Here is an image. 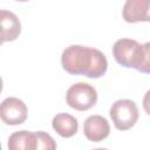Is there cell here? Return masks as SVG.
<instances>
[{
    "label": "cell",
    "instance_id": "1",
    "mask_svg": "<svg viewBox=\"0 0 150 150\" xmlns=\"http://www.w3.org/2000/svg\"><path fill=\"white\" fill-rule=\"evenodd\" d=\"M62 68L71 75H83L89 79L102 77L108 69L105 55L91 47L71 45L61 55Z\"/></svg>",
    "mask_w": 150,
    "mask_h": 150
},
{
    "label": "cell",
    "instance_id": "2",
    "mask_svg": "<svg viewBox=\"0 0 150 150\" xmlns=\"http://www.w3.org/2000/svg\"><path fill=\"white\" fill-rule=\"evenodd\" d=\"M66 101L70 108L79 111H86L96 104L97 91L89 83L77 82L68 88Z\"/></svg>",
    "mask_w": 150,
    "mask_h": 150
},
{
    "label": "cell",
    "instance_id": "3",
    "mask_svg": "<svg viewBox=\"0 0 150 150\" xmlns=\"http://www.w3.org/2000/svg\"><path fill=\"white\" fill-rule=\"evenodd\" d=\"M112 55L118 64L137 69L142 57V45L132 39H120L112 46Z\"/></svg>",
    "mask_w": 150,
    "mask_h": 150
},
{
    "label": "cell",
    "instance_id": "4",
    "mask_svg": "<svg viewBox=\"0 0 150 150\" xmlns=\"http://www.w3.org/2000/svg\"><path fill=\"white\" fill-rule=\"evenodd\" d=\"M109 115L115 128L123 131L136 124L138 120V109L132 100H117L112 103Z\"/></svg>",
    "mask_w": 150,
    "mask_h": 150
},
{
    "label": "cell",
    "instance_id": "5",
    "mask_svg": "<svg viewBox=\"0 0 150 150\" xmlns=\"http://www.w3.org/2000/svg\"><path fill=\"white\" fill-rule=\"evenodd\" d=\"M0 117L7 125L22 124L27 118V107L25 102L18 97H7L1 102Z\"/></svg>",
    "mask_w": 150,
    "mask_h": 150
},
{
    "label": "cell",
    "instance_id": "6",
    "mask_svg": "<svg viewBox=\"0 0 150 150\" xmlns=\"http://www.w3.org/2000/svg\"><path fill=\"white\" fill-rule=\"evenodd\" d=\"M83 134L90 141L98 143L105 139L110 134V125L107 118L101 115H91L86 118L83 124Z\"/></svg>",
    "mask_w": 150,
    "mask_h": 150
},
{
    "label": "cell",
    "instance_id": "7",
    "mask_svg": "<svg viewBox=\"0 0 150 150\" xmlns=\"http://www.w3.org/2000/svg\"><path fill=\"white\" fill-rule=\"evenodd\" d=\"M122 15L128 23L150 21V0H125Z\"/></svg>",
    "mask_w": 150,
    "mask_h": 150
},
{
    "label": "cell",
    "instance_id": "8",
    "mask_svg": "<svg viewBox=\"0 0 150 150\" xmlns=\"http://www.w3.org/2000/svg\"><path fill=\"white\" fill-rule=\"evenodd\" d=\"M0 22H1V42L14 41L21 32V23L18 16L6 9L0 11Z\"/></svg>",
    "mask_w": 150,
    "mask_h": 150
},
{
    "label": "cell",
    "instance_id": "9",
    "mask_svg": "<svg viewBox=\"0 0 150 150\" xmlns=\"http://www.w3.org/2000/svg\"><path fill=\"white\" fill-rule=\"evenodd\" d=\"M52 127L61 137L68 138L73 137L77 132L79 122L74 116L66 112H61L53 117Z\"/></svg>",
    "mask_w": 150,
    "mask_h": 150
},
{
    "label": "cell",
    "instance_id": "10",
    "mask_svg": "<svg viewBox=\"0 0 150 150\" xmlns=\"http://www.w3.org/2000/svg\"><path fill=\"white\" fill-rule=\"evenodd\" d=\"M9 150H35V136L34 132L27 130L15 131L8 139Z\"/></svg>",
    "mask_w": 150,
    "mask_h": 150
},
{
    "label": "cell",
    "instance_id": "11",
    "mask_svg": "<svg viewBox=\"0 0 150 150\" xmlns=\"http://www.w3.org/2000/svg\"><path fill=\"white\" fill-rule=\"evenodd\" d=\"M34 136H35V150L36 149H47V150L56 149V143L49 134L43 131H36L34 132Z\"/></svg>",
    "mask_w": 150,
    "mask_h": 150
},
{
    "label": "cell",
    "instance_id": "12",
    "mask_svg": "<svg viewBox=\"0 0 150 150\" xmlns=\"http://www.w3.org/2000/svg\"><path fill=\"white\" fill-rule=\"evenodd\" d=\"M137 70L144 74H150V42L142 45V57Z\"/></svg>",
    "mask_w": 150,
    "mask_h": 150
},
{
    "label": "cell",
    "instance_id": "13",
    "mask_svg": "<svg viewBox=\"0 0 150 150\" xmlns=\"http://www.w3.org/2000/svg\"><path fill=\"white\" fill-rule=\"evenodd\" d=\"M143 109L150 116V89L144 94V97H143Z\"/></svg>",
    "mask_w": 150,
    "mask_h": 150
},
{
    "label": "cell",
    "instance_id": "14",
    "mask_svg": "<svg viewBox=\"0 0 150 150\" xmlns=\"http://www.w3.org/2000/svg\"><path fill=\"white\" fill-rule=\"evenodd\" d=\"M16 1H19V2H26V1H28V0H16Z\"/></svg>",
    "mask_w": 150,
    "mask_h": 150
}]
</instances>
